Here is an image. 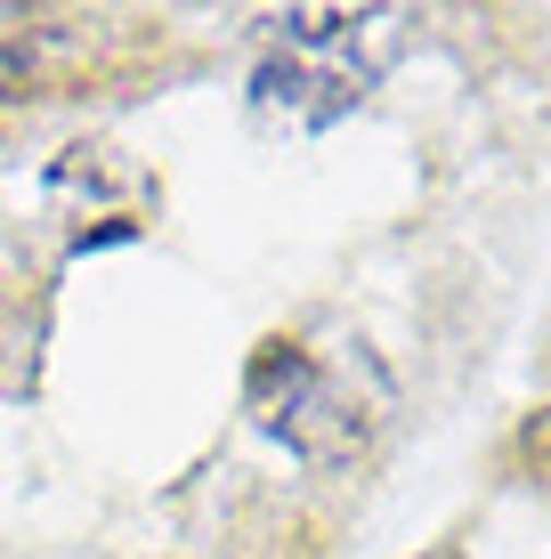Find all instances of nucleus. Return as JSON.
<instances>
[{"mask_svg":"<svg viewBox=\"0 0 551 559\" xmlns=\"http://www.w3.org/2000/svg\"><path fill=\"white\" fill-rule=\"evenodd\" d=\"M439 559H463V551H439Z\"/></svg>","mask_w":551,"mask_h":559,"instance_id":"2","label":"nucleus"},{"mask_svg":"<svg viewBox=\"0 0 551 559\" xmlns=\"http://www.w3.org/2000/svg\"><path fill=\"white\" fill-rule=\"evenodd\" d=\"M106 57V16L82 9H0V106L65 98Z\"/></svg>","mask_w":551,"mask_h":559,"instance_id":"1","label":"nucleus"}]
</instances>
